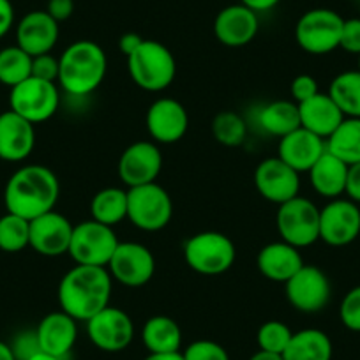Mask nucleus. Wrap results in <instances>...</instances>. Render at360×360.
<instances>
[{"mask_svg":"<svg viewBox=\"0 0 360 360\" xmlns=\"http://www.w3.org/2000/svg\"><path fill=\"white\" fill-rule=\"evenodd\" d=\"M113 279L106 266L75 265L58 285L60 311L76 321H89L110 306Z\"/></svg>","mask_w":360,"mask_h":360,"instance_id":"nucleus-1","label":"nucleus"},{"mask_svg":"<svg viewBox=\"0 0 360 360\" xmlns=\"http://www.w3.org/2000/svg\"><path fill=\"white\" fill-rule=\"evenodd\" d=\"M60 184L53 169L43 165H27L9 176L4 189L8 212L32 221L41 214L55 210Z\"/></svg>","mask_w":360,"mask_h":360,"instance_id":"nucleus-2","label":"nucleus"},{"mask_svg":"<svg viewBox=\"0 0 360 360\" xmlns=\"http://www.w3.org/2000/svg\"><path fill=\"white\" fill-rule=\"evenodd\" d=\"M58 79L72 98H86L101 86L108 71V58L98 43L82 39L72 43L58 57Z\"/></svg>","mask_w":360,"mask_h":360,"instance_id":"nucleus-3","label":"nucleus"},{"mask_svg":"<svg viewBox=\"0 0 360 360\" xmlns=\"http://www.w3.org/2000/svg\"><path fill=\"white\" fill-rule=\"evenodd\" d=\"M127 71L134 85L147 92H162L176 76V60L168 46L154 39H143L127 57Z\"/></svg>","mask_w":360,"mask_h":360,"instance_id":"nucleus-4","label":"nucleus"},{"mask_svg":"<svg viewBox=\"0 0 360 360\" xmlns=\"http://www.w3.org/2000/svg\"><path fill=\"white\" fill-rule=\"evenodd\" d=\"M184 259L196 274L221 276L233 266L237 248L221 231H202L186 240Z\"/></svg>","mask_w":360,"mask_h":360,"instance_id":"nucleus-5","label":"nucleus"},{"mask_svg":"<svg viewBox=\"0 0 360 360\" xmlns=\"http://www.w3.org/2000/svg\"><path fill=\"white\" fill-rule=\"evenodd\" d=\"M173 216V202L158 182L127 189V219L141 231H159Z\"/></svg>","mask_w":360,"mask_h":360,"instance_id":"nucleus-6","label":"nucleus"},{"mask_svg":"<svg viewBox=\"0 0 360 360\" xmlns=\"http://www.w3.org/2000/svg\"><path fill=\"white\" fill-rule=\"evenodd\" d=\"M276 224L281 240L297 249L309 248L320 240V209L300 195L279 205Z\"/></svg>","mask_w":360,"mask_h":360,"instance_id":"nucleus-7","label":"nucleus"},{"mask_svg":"<svg viewBox=\"0 0 360 360\" xmlns=\"http://www.w3.org/2000/svg\"><path fill=\"white\" fill-rule=\"evenodd\" d=\"M345 20L332 9L318 8L304 13L295 27L297 44L309 55H327L338 50Z\"/></svg>","mask_w":360,"mask_h":360,"instance_id":"nucleus-8","label":"nucleus"},{"mask_svg":"<svg viewBox=\"0 0 360 360\" xmlns=\"http://www.w3.org/2000/svg\"><path fill=\"white\" fill-rule=\"evenodd\" d=\"M117 245L119 238L112 226L89 219L76 224L72 230L69 255L76 265L108 266Z\"/></svg>","mask_w":360,"mask_h":360,"instance_id":"nucleus-9","label":"nucleus"},{"mask_svg":"<svg viewBox=\"0 0 360 360\" xmlns=\"http://www.w3.org/2000/svg\"><path fill=\"white\" fill-rule=\"evenodd\" d=\"M9 106L13 112L22 115L34 126L43 124L50 120L60 106L58 86L53 82H44L30 76L20 85L13 86L9 94Z\"/></svg>","mask_w":360,"mask_h":360,"instance_id":"nucleus-10","label":"nucleus"},{"mask_svg":"<svg viewBox=\"0 0 360 360\" xmlns=\"http://www.w3.org/2000/svg\"><path fill=\"white\" fill-rule=\"evenodd\" d=\"M106 269L120 285L140 288L154 278L155 258L150 249L140 242H119Z\"/></svg>","mask_w":360,"mask_h":360,"instance_id":"nucleus-11","label":"nucleus"},{"mask_svg":"<svg viewBox=\"0 0 360 360\" xmlns=\"http://www.w3.org/2000/svg\"><path fill=\"white\" fill-rule=\"evenodd\" d=\"M286 299L293 309L313 314L325 309L332 295V286L323 270L306 265L285 283Z\"/></svg>","mask_w":360,"mask_h":360,"instance_id":"nucleus-12","label":"nucleus"},{"mask_svg":"<svg viewBox=\"0 0 360 360\" xmlns=\"http://www.w3.org/2000/svg\"><path fill=\"white\" fill-rule=\"evenodd\" d=\"M85 323L90 342L103 352H122L134 339L133 320L119 307H105Z\"/></svg>","mask_w":360,"mask_h":360,"instance_id":"nucleus-13","label":"nucleus"},{"mask_svg":"<svg viewBox=\"0 0 360 360\" xmlns=\"http://www.w3.org/2000/svg\"><path fill=\"white\" fill-rule=\"evenodd\" d=\"M255 186L259 196L265 198L266 202L283 205L288 200L299 196V172L290 168L278 155L263 159L255 169Z\"/></svg>","mask_w":360,"mask_h":360,"instance_id":"nucleus-14","label":"nucleus"},{"mask_svg":"<svg viewBox=\"0 0 360 360\" xmlns=\"http://www.w3.org/2000/svg\"><path fill=\"white\" fill-rule=\"evenodd\" d=\"M360 235V209L352 200L335 198L320 210V240L332 248L352 244Z\"/></svg>","mask_w":360,"mask_h":360,"instance_id":"nucleus-15","label":"nucleus"},{"mask_svg":"<svg viewBox=\"0 0 360 360\" xmlns=\"http://www.w3.org/2000/svg\"><path fill=\"white\" fill-rule=\"evenodd\" d=\"M145 126L155 143H176L188 133V110L176 99L159 98L148 106Z\"/></svg>","mask_w":360,"mask_h":360,"instance_id":"nucleus-16","label":"nucleus"},{"mask_svg":"<svg viewBox=\"0 0 360 360\" xmlns=\"http://www.w3.org/2000/svg\"><path fill=\"white\" fill-rule=\"evenodd\" d=\"M162 169V154L155 141H136L122 152L119 159L120 180L127 188L155 182Z\"/></svg>","mask_w":360,"mask_h":360,"instance_id":"nucleus-17","label":"nucleus"},{"mask_svg":"<svg viewBox=\"0 0 360 360\" xmlns=\"http://www.w3.org/2000/svg\"><path fill=\"white\" fill-rule=\"evenodd\" d=\"M72 230L75 226L71 221L60 212L50 210L46 214H41L39 217L30 221L29 248H32L41 256L57 258L69 252Z\"/></svg>","mask_w":360,"mask_h":360,"instance_id":"nucleus-18","label":"nucleus"},{"mask_svg":"<svg viewBox=\"0 0 360 360\" xmlns=\"http://www.w3.org/2000/svg\"><path fill=\"white\" fill-rule=\"evenodd\" d=\"M259 29L258 15L244 4L221 9L214 20V36L228 48H240L251 43Z\"/></svg>","mask_w":360,"mask_h":360,"instance_id":"nucleus-19","label":"nucleus"},{"mask_svg":"<svg viewBox=\"0 0 360 360\" xmlns=\"http://www.w3.org/2000/svg\"><path fill=\"white\" fill-rule=\"evenodd\" d=\"M58 36V23L46 11L27 13L16 25V44L30 57L51 53Z\"/></svg>","mask_w":360,"mask_h":360,"instance_id":"nucleus-20","label":"nucleus"},{"mask_svg":"<svg viewBox=\"0 0 360 360\" xmlns=\"http://www.w3.org/2000/svg\"><path fill=\"white\" fill-rule=\"evenodd\" d=\"M36 147L34 124L13 110L0 113V159L8 162H22Z\"/></svg>","mask_w":360,"mask_h":360,"instance_id":"nucleus-21","label":"nucleus"},{"mask_svg":"<svg viewBox=\"0 0 360 360\" xmlns=\"http://www.w3.org/2000/svg\"><path fill=\"white\" fill-rule=\"evenodd\" d=\"M327 150L323 138L316 136L311 131L299 127L286 136L279 138L278 158L285 161L295 172H309L314 162Z\"/></svg>","mask_w":360,"mask_h":360,"instance_id":"nucleus-22","label":"nucleus"},{"mask_svg":"<svg viewBox=\"0 0 360 360\" xmlns=\"http://www.w3.org/2000/svg\"><path fill=\"white\" fill-rule=\"evenodd\" d=\"M256 266L263 278L285 285L302 269L304 259L300 249L293 248L288 242H270L259 249L256 256Z\"/></svg>","mask_w":360,"mask_h":360,"instance_id":"nucleus-23","label":"nucleus"},{"mask_svg":"<svg viewBox=\"0 0 360 360\" xmlns=\"http://www.w3.org/2000/svg\"><path fill=\"white\" fill-rule=\"evenodd\" d=\"M78 321L64 311L46 314L37 325L41 349L64 360L71 353L78 338Z\"/></svg>","mask_w":360,"mask_h":360,"instance_id":"nucleus-24","label":"nucleus"},{"mask_svg":"<svg viewBox=\"0 0 360 360\" xmlns=\"http://www.w3.org/2000/svg\"><path fill=\"white\" fill-rule=\"evenodd\" d=\"M299 115L300 127L311 131L323 140H327L345 120V115L338 108V105L332 101L330 96L323 92H318L311 99L300 103Z\"/></svg>","mask_w":360,"mask_h":360,"instance_id":"nucleus-25","label":"nucleus"},{"mask_svg":"<svg viewBox=\"0 0 360 360\" xmlns=\"http://www.w3.org/2000/svg\"><path fill=\"white\" fill-rule=\"evenodd\" d=\"M307 173H309L313 189L323 198L335 200L345 193L348 165L328 150L323 152V155L314 162L313 168Z\"/></svg>","mask_w":360,"mask_h":360,"instance_id":"nucleus-26","label":"nucleus"},{"mask_svg":"<svg viewBox=\"0 0 360 360\" xmlns=\"http://www.w3.org/2000/svg\"><path fill=\"white\" fill-rule=\"evenodd\" d=\"M258 127L269 136L283 138L300 127L299 105L293 101H272L259 108L256 117Z\"/></svg>","mask_w":360,"mask_h":360,"instance_id":"nucleus-27","label":"nucleus"},{"mask_svg":"<svg viewBox=\"0 0 360 360\" xmlns=\"http://www.w3.org/2000/svg\"><path fill=\"white\" fill-rule=\"evenodd\" d=\"M141 341L148 353H175L182 346V330L173 318L158 314L145 321Z\"/></svg>","mask_w":360,"mask_h":360,"instance_id":"nucleus-28","label":"nucleus"},{"mask_svg":"<svg viewBox=\"0 0 360 360\" xmlns=\"http://www.w3.org/2000/svg\"><path fill=\"white\" fill-rule=\"evenodd\" d=\"M332 341L323 330L304 328L293 332L283 360H332Z\"/></svg>","mask_w":360,"mask_h":360,"instance_id":"nucleus-29","label":"nucleus"},{"mask_svg":"<svg viewBox=\"0 0 360 360\" xmlns=\"http://www.w3.org/2000/svg\"><path fill=\"white\" fill-rule=\"evenodd\" d=\"M92 219L106 226H115L127 219V191L120 188H105L90 202Z\"/></svg>","mask_w":360,"mask_h":360,"instance_id":"nucleus-30","label":"nucleus"},{"mask_svg":"<svg viewBox=\"0 0 360 360\" xmlns=\"http://www.w3.org/2000/svg\"><path fill=\"white\" fill-rule=\"evenodd\" d=\"M327 150L348 166L360 162V119L345 117L338 129L325 140Z\"/></svg>","mask_w":360,"mask_h":360,"instance_id":"nucleus-31","label":"nucleus"},{"mask_svg":"<svg viewBox=\"0 0 360 360\" xmlns=\"http://www.w3.org/2000/svg\"><path fill=\"white\" fill-rule=\"evenodd\" d=\"M328 96L345 117L360 119V71H345L332 79Z\"/></svg>","mask_w":360,"mask_h":360,"instance_id":"nucleus-32","label":"nucleus"},{"mask_svg":"<svg viewBox=\"0 0 360 360\" xmlns=\"http://www.w3.org/2000/svg\"><path fill=\"white\" fill-rule=\"evenodd\" d=\"M32 76V57L18 44L0 50V83L9 89Z\"/></svg>","mask_w":360,"mask_h":360,"instance_id":"nucleus-33","label":"nucleus"},{"mask_svg":"<svg viewBox=\"0 0 360 360\" xmlns=\"http://www.w3.org/2000/svg\"><path fill=\"white\" fill-rule=\"evenodd\" d=\"M30 221L16 214H4L0 217V251L20 252L29 248Z\"/></svg>","mask_w":360,"mask_h":360,"instance_id":"nucleus-34","label":"nucleus"},{"mask_svg":"<svg viewBox=\"0 0 360 360\" xmlns=\"http://www.w3.org/2000/svg\"><path fill=\"white\" fill-rule=\"evenodd\" d=\"M212 134L224 147H240L248 138V122L235 112H219L212 120Z\"/></svg>","mask_w":360,"mask_h":360,"instance_id":"nucleus-35","label":"nucleus"},{"mask_svg":"<svg viewBox=\"0 0 360 360\" xmlns=\"http://www.w3.org/2000/svg\"><path fill=\"white\" fill-rule=\"evenodd\" d=\"M292 335L293 332L288 325L278 320H270L265 321V323L258 328L256 341H258L259 349L283 355V352L286 349L288 342L292 341Z\"/></svg>","mask_w":360,"mask_h":360,"instance_id":"nucleus-36","label":"nucleus"},{"mask_svg":"<svg viewBox=\"0 0 360 360\" xmlns=\"http://www.w3.org/2000/svg\"><path fill=\"white\" fill-rule=\"evenodd\" d=\"M182 355H184V360H230L226 349L219 342L209 341V339L191 342L182 352Z\"/></svg>","mask_w":360,"mask_h":360,"instance_id":"nucleus-37","label":"nucleus"},{"mask_svg":"<svg viewBox=\"0 0 360 360\" xmlns=\"http://www.w3.org/2000/svg\"><path fill=\"white\" fill-rule=\"evenodd\" d=\"M339 318L352 332H360V286L349 290L339 306Z\"/></svg>","mask_w":360,"mask_h":360,"instance_id":"nucleus-38","label":"nucleus"},{"mask_svg":"<svg viewBox=\"0 0 360 360\" xmlns=\"http://www.w3.org/2000/svg\"><path fill=\"white\" fill-rule=\"evenodd\" d=\"M9 346H11L13 355H15L16 360H29L36 353L43 352L36 330H22L20 334L15 335V339H13Z\"/></svg>","mask_w":360,"mask_h":360,"instance_id":"nucleus-39","label":"nucleus"},{"mask_svg":"<svg viewBox=\"0 0 360 360\" xmlns=\"http://www.w3.org/2000/svg\"><path fill=\"white\" fill-rule=\"evenodd\" d=\"M58 58L53 57L51 53L37 55L32 57V76L34 78L44 79V82H57L58 79Z\"/></svg>","mask_w":360,"mask_h":360,"instance_id":"nucleus-40","label":"nucleus"},{"mask_svg":"<svg viewBox=\"0 0 360 360\" xmlns=\"http://www.w3.org/2000/svg\"><path fill=\"white\" fill-rule=\"evenodd\" d=\"M290 92H292V98L297 105L307 101L313 96H316L320 92L318 89V82L311 75H299L293 78L292 85H290Z\"/></svg>","mask_w":360,"mask_h":360,"instance_id":"nucleus-41","label":"nucleus"},{"mask_svg":"<svg viewBox=\"0 0 360 360\" xmlns=\"http://www.w3.org/2000/svg\"><path fill=\"white\" fill-rule=\"evenodd\" d=\"M339 48L353 55H360V18L345 20Z\"/></svg>","mask_w":360,"mask_h":360,"instance_id":"nucleus-42","label":"nucleus"},{"mask_svg":"<svg viewBox=\"0 0 360 360\" xmlns=\"http://www.w3.org/2000/svg\"><path fill=\"white\" fill-rule=\"evenodd\" d=\"M46 13L57 23L65 22L75 13V0H48Z\"/></svg>","mask_w":360,"mask_h":360,"instance_id":"nucleus-43","label":"nucleus"},{"mask_svg":"<svg viewBox=\"0 0 360 360\" xmlns=\"http://www.w3.org/2000/svg\"><path fill=\"white\" fill-rule=\"evenodd\" d=\"M346 195L355 203H360V162L348 166V179H346Z\"/></svg>","mask_w":360,"mask_h":360,"instance_id":"nucleus-44","label":"nucleus"},{"mask_svg":"<svg viewBox=\"0 0 360 360\" xmlns=\"http://www.w3.org/2000/svg\"><path fill=\"white\" fill-rule=\"evenodd\" d=\"M15 25V8L11 0H0V39Z\"/></svg>","mask_w":360,"mask_h":360,"instance_id":"nucleus-45","label":"nucleus"},{"mask_svg":"<svg viewBox=\"0 0 360 360\" xmlns=\"http://www.w3.org/2000/svg\"><path fill=\"white\" fill-rule=\"evenodd\" d=\"M141 41H143V37L138 36V34H134V32L122 34V36H120V39H119L120 53L126 55V58H127L131 53H133L134 50H136L138 46H140Z\"/></svg>","mask_w":360,"mask_h":360,"instance_id":"nucleus-46","label":"nucleus"},{"mask_svg":"<svg viewBox=\"0 0 360 360\" xmlns=\"http://www.w3.org/2000/svg\"><path fill=\"white\" fill-rule=\"evenodd\" d=\"M279 2H281V0H240V4H244L245 8L255 11L256 15H258V13H265V11H270V9H274Z\"/></svg>","mask_w":360,"mask_h":360,"instance_id":"nucleus-47","label":"nucleus"},{"mask_svg":"<svg viewBox=\"0 0 360 360\" xmlns=\"http://www.w3.org/2000/svg\"><path fill=\"white\" fill-rule=\"evenodd\" d=\"M145 360H184V355L180 352L175 353H150Z\"/></svg>","mask_w":360,"mask_h":360,"instance_id":"nucleus-48","label":"nucleus"},{"mask_svg":"<svg viewBox=\"0 0 360 360\" xmlns=\"http://www.w3.org/2000/svg\"><path fill=\"white\" fill-rule=\"evenodd\" d=\"M249 360H283V355H279V353L265 352V349H258V352H256Z\"/></svg>","mask_w":360,"mask_h":360,"instance_id":"nucleus-49","label":"nucleus"},{"mask_svg":"<svg viewBox=\"0 0 360 360\" xmlns=\"http://www.w3.org/2000/svg\"><path fill=\"white\" fill-rule=\"evenodd\" d=\"M0 360H16L13 355V349L8 342L0 341Z\"/></svg>","mask_w":360,"mask_h":360,"instance_id":"nucleus-50","label":"nucleus"},{"mask_svg":"<svg viewBox=\"0 0 360 360\" xmlns=\"http://www.w3.org/2000/svg\"><path fill=\"white\" fill-rule=\"evenodd\" d=\"M29 360H62V359H58V356H55V355H50V353H46V352H39Z\"/></svg>","mask_w":360,"mask_h":360,"instance_id":"nucleus-51","label":"nucleus"},{"mask_svg":"<svg viewBox=\"0 0 360 360\" xmlns=\"http://www.w3.org/2000/svg\"><path fill=\"white\" fill-rule=\"evenodd\" d=\"M359 71H360V55H359Z\"/></svg>","mask_w":360,"mask_h":360,"instance_id":"nucleus-52","label":"nucleus"}]
</instances>
